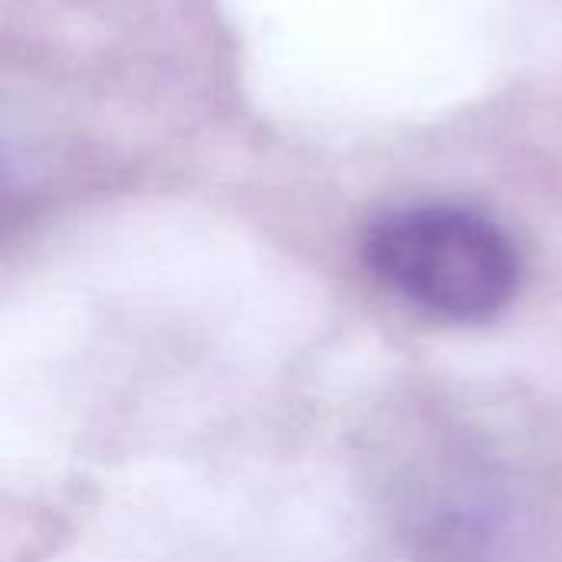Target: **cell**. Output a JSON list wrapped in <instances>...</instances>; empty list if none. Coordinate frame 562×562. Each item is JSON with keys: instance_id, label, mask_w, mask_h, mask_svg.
Returning a JSON list of instances; mask_svg holds the SVG:
<instances>
[{"instance_id": "cell-1", "label": "cell", "mask_w": 562, "mask_h": 562, "mask_svg": "<svg viewBox=\"0 0 562 562\" xmlns=\"http://www.w3.org/2000/svg\"><path fill=\"white\" fill-rule=\"evenodd\" d=\"M372 273L408 303L445 319H487L510 303L520 257L484 214L454 204H418L379 217L362 244Z\"/></svg>"}]
</instances>
